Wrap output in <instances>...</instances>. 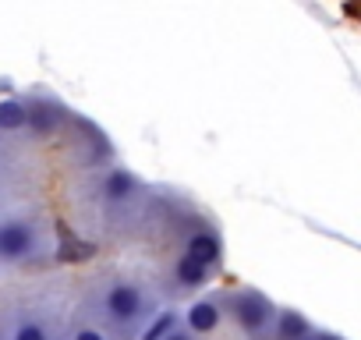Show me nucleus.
I'll list each match as a JSON object with an SVG mask.
<instances>
[{"instance_id":"1","label":"nucleus","mask_w":361,"mask_h":340,"mask_svg":"<svg viewBox=\"0 0 361 340\" xmlns=\"http://www.w3.org/2000/svg\"><path fill=\"white\" fill-rule=\"evenodd\" d=\"M152 312H156V301L138 280L114 277V280L99 284V291H96V315H99L103 333L110 329L117 336H131L149 322Z\"/></svg>"},{"instance_id":"2","label":"nucleus","mask_w":361,"mask_h":340,"mask_svg":"<svg viewBox=\"0 0 361 340\" xmlns=\"http://www.w3.org/2000/svg\"><path fill=\"white\" fill-rule=\"evenodd\" d=\"M220 305H224V315H231L245 333H266V329L273 326V319H276L273 301H269L262 291H252V287L224 294Z\"/></svg>"},{"instance_id":"3","label":"nucleus","mask_w":361,"mask_h":340,"mask_svg":"<svg viewBox=\"0 0 361 340\" xmlns=\"http://www.w3.org/2000/svg\"><path fill=\"white\" fill-rule=\"evenodd\" d=\"M39 252V227L25 217L0 220V262H25Z\"/></svg>"},{"instance_id":"4","label":"nucleus","mask_w":361,"mask_h":340,"mask_svg":"<svg viewBox=\"0 0 361 340\" xmlns=\"http://www.w3.org/2000/svg\"><path fill=\"white\" fill-rule=\"evenodd\" d=\"M220 319H224V305H220V298H199V301L188 305V312H180V322H185L195 336L213 333V329L220 326Z\"/></svg>"},{"instance_id":"5","label":"nucleus","mask_w":361,"mask_h":340,"mask_svg":"<svg viewBox=\"0 0 361 340\" xmlns=\"http://www.w3.org/2000/svg\"><path fill=\"white\" fill-rule=\"evenodd\" d=\"M185 255H192V259L206 262L209 269H216V266H220V259H224V241H220V234H216L213 227H199V231H192V234H188Z\"/></svg>"},{"instance_id":"6","label":"nucleus","mask_w":361,"mask_h":340,"mask_svg":"<svg viewBox=\"0 0 361 340\" xmlns=\"http://www.w3.org/2000/svg\"><path fill=\"white\" fill-rule=\"evenodd\" d=\"M142 195V185L128 174L124 166H114L103 174V199L114 202V206H124V202H135Z\"/></svg>"},{"instance_id":"7","label":"nucleus","mask_w":361,"mask_h":340,"mask_svg":"<svg viewBox=\"0 0 361 340\" xmlns=\"http://www.w3.org/2000/svg\"><path fill=\"white\" fill-rule=\"evenodd\" d=\"M209 277H213V269H209L206 262H199V259H192V255H177V262H173V280H177L180 287L199 291V287L209 284Z\"/></svg>"},{"instance_id":"8","label":"nucleus","mask_w":361,"mask_h":340,"mask_svg":"<svg viewBox=\"0 0 361 340\" xmlns=\"http://www.w3.org/2000/svg\"><path fill=\"white\" fill-rule=\"evenodd\" d=\"M180 322V312L177 308H163V312H152L149 322L138 329V340H163L173 326Z\"/></svg>"},{"instance_id":"9","label":"nucleus","mask_w":361,"mask_h":340,"mask_svg":"<svg viewBox=\"0 0 361 340\" xmlns=\"http://www.w3.org/2000/svg\"><path fill=\"white\" fill-rule=\"evenodd\" d=\"M29 124V103L25 99H4L0 103V131H18Z\"/></svg>"},{"instance_id":"10","label":"nucleus","mask_w":361,"mask_h":340,"mask_svg":"<svg viewBox=\"0 0 361 340\" xmlns=\"http://www.w3.org/2000/svg\"><path fill=\"white\" fill-rule=\"evenodd\" d=\"M305 333H312V326L301 312H276V336L280 340H301Z\"/></svg>"},{"instance_id":"11","label":"nucleus","mask_w":361,"mask_h":340,"mask_svg":"<svg viewBox=\"0 0 361 340\" xmlns=\"http://www.w3.org/2000/svg\"><path fill=\"white\" fill-rule=\"evenodd\" d=\"M8 340H54V336H50L47 322H39L36 315H22V319L15 322V329H11Z\"/></svg>"},{"instance_id":"12","label":"nucleus","mask_w":361,"mask_h":340,"mask_svg":"<svg viewBox=\"0 0 361 340\" xmlns=\"http://www.w3.org/2000/svg\"><path fill=\"white\" fill-rule=\"evenodd\" d=\"M68 340H106V333L96 329V326H75V329L68 333Z\"/></svg>"},{"instance_id":"13","label":"nucleus","mask_w":361,"mask_h":340,"mask_svg":"<svg viewBox=\"0 0 361 340\" xmlns=\"http://www.w3.org/2000/svg\"><path fill=\"white\" fill-rule=\"evenodd\" d=\"M163 340H199V336H195V333H192V329H188L185 322H177V326H173V329H170V333H166Z\"/></svg>"}]
</instances>
